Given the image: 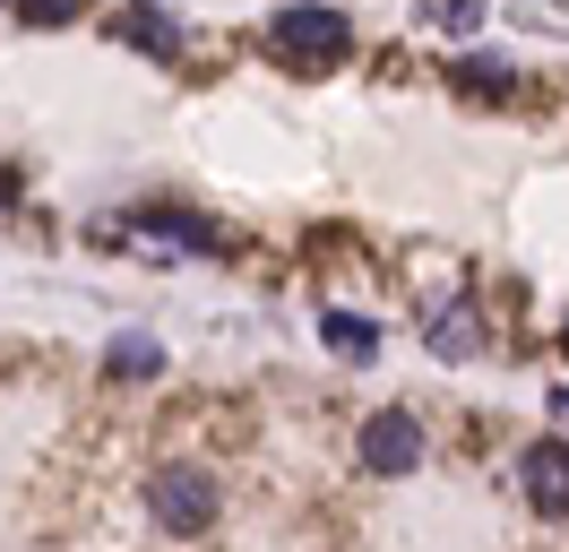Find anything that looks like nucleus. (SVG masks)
Instances as JSON below:
<instances>
[{"label": "nucleus", "mask_w": 569, "mask_h": 552, "mask_svg": "<svg viewBox=\"0 0 569 552\" xmlns=\"http://www.w3.org/2000/svg\"><path fill=\"white\" fill-rule=\"evenodd\" d=\"M156 363H164V345H156V337H121L104 372H112V379H139V372H156Z\"/></svg>", "instance_id": "8"}, {"label": "nucleus", "mask_w": 569, "mask_h": 552, "mask_svg": "<svg viewBox=\"0 0 569 552\" xmlns=\"http://www.w3.org/2000/svg\"><path fill=\"white\" fill-rule=\"evenodd\" d=\"M147 510L164 518L173 535H199L216 518V475H199V466H164V475H147Z\"/></svg>", "instance_id": "2"}, {"label": "nucleus", "mask_w": 569, "mask_h": 552, "mask_svg": "<svg viewBox=\"0 0 569 552\" xmlns=\"http://www.w3.org/2000/svg\"><path fill=\"white\" fill-rule=\"evenodd\" d=\"M320 337L337 345L346 363H371V354H380V328H371V319H355V310H328V319H320Z\"/></svg>", "instance_id": "5"}, {"label": "nucleus", "mask_w": 569, "mask_h": 552, "mask_svg": "<svg viewBox=\"0 0 569 552\" xmlns=\"http://www.w3.org/2000/svg\"><path fill=\"white\" fill-rule=\"evenodd\" d=\"M121 43H147V52H173L181 27L164 18V9H121Z\"/></svg>", "instance_id": "7"}, {"label": "nucleus", "mask_w": 569, "mask_h": 552, "mask_svg": "<svg viewBox=\"0 0 569 552\" xmlns=\"http://www.w3.org/2000/svg\"><path fill=\"white\" fill-rule=\"evenodd\" d=\"M552 414H569V388H552Z\"/></svg>", "instance_id": "11"}, {"label": "nucleus", "mask_w": 569, "mask_h": 552, "mask_svg": "<svg viewBox=\"0 0 569 552\" xmlns=\"http://www.w3.org/2000/svg\"><path fill=\"white\" fill-rule=\"evenodd\" d=\"M518 483H527V501L543 518H569V448L561 441H535L527 457H518Z\"/></svg>", "instance_id": "4"}, {"label": "nucleus", "mask_w": 569, "mask_h": 552, "mask_svg": "<svg viewBox=\"0 0 569 552\" xmlns=\"http://www.w3.org/2000/svg\"><path fill=\"white\" fill-rule=\"evenodd\" d=\"M27 9H36V18H70L78 0H27Z\"/></svg>", "instance_id": "10"}, {"label": "nucleus", "mask_w": 569, "mask_h": 552, "mask_svg": "<svg viewBox=\"0 0 569 552\" xmlns=\"http://www.w3.org/2000/svg\"><path fill=\"white\" fill-rule=\"evenodd\" d=\"M362 466H371V475H406V466H423V423H415V414H371V423H362Z\"/></svg>", "instance_id": "3"}, {"label": "nucleus", "mask_w": 569, "mask_h": 552, "mask_svg": "<svg viewBox=\"0 0 569 552\" xmlns=\"http://www.w3.org/2000/svg\"><path fill=\"white\" fill-rule=\"evenodd\" d=\"M458 78H466V87H475V96H483V87H492V96H500V87H509V69H500V61H466Z\"/></svg>", "instance_id": "9"}, {"label": "nucleus", "mask_w": 569, "mask_h": 552, "mask_svg": "<svg viewBox=\"0 0 569 552\" xmlns=\"http://www.w3.org/2000/svg\"><path fill=\"white\" fill-rule=\"evenodd\" d=\"M277 52L302 69H337L346 61V43H355V18L346 9H328V0H293V9H277Z\"/></svg>", "instance_id": "1"}, {"label": "nucleus", "mask_w": 569, "mask_h": 552, "mask_svg": "<svg viewBox=\"0 0 569 552\" xmlns=\"http://www.w3.org/2000/svg\"><path fill=\"white\" fill-rule=\"evenodd\" d=\"M431 345H440L449 363H466V354L483 345V328H475V310H466V303H449V310H440V319H431Z\"/></svg>", "instance_id": "6"}]
</instances>
